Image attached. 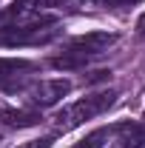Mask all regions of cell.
I'll return each mask as SVG.
<instances>
[{"mask_svg": "<svg viewBox=\"0 0 145 148\" xmlns=\"http://www.w3.org/2000/svg\"><path fill=\"white\" fill-rule=\"evenodd\" d=\"M117 43V34L114 32H88V34L71 37L60 54L51 57V66L57 71H77L83 66H88L91 60L103 57L111 46Z\"/></svg>", "mask_w": 145, "mask_h": 148, "instance_id": "cell-1", "label": "cell"}, {"mask_svg": "<svg viewBox=\"0 0 145 148\" xmlns=\"http://www.w3.org/2000/svg\"><path fill=\"white\" fill-rule=\"evenodd\" d=\"M114 103H117V91H114V88L91 91V94H85V97H80V100H74L71 106H66V108L57 111L54 114V125H57V131H71V128H77V125L94 120V117L105 114Z\"/></svg>", "mask_w": 145, "mask_h": 148, "instance_id": "cell-2", "label": "cell"}, {"mask_svg": "<svg viewBox=\"0 0 145 148\" xmlns=\"http://www.w3.org/2000/svg\"><path fill=\"white\" fill-rule=\"evenodd\" d=\"M57 17L51 14H40L34 20H23V23H9L0 32V46H40V43H51L57 37Z\"/></svg>", "mask_w": 145, "mask_h": 148, "instance_id": "cell-3", "label": "cell"}, {"mask_svg": "<svg viewBox=\"0 0 145 148\" xmlns=\"http://www.w3.org/2000/svg\"><path fill=\"white\" fill-rule=\"evenodd\" d=\"M37 66L34 60H26V57H0V91L6 94H26L29 86L34 83Z\"/></svg>", "mask_w": 145, "mask_h": 148, "instance_id": "cell-4", "label": "cell"}, {"mask_svg": "<svg viewBox=\"0 0 145 148\" xmlns=\"http://www.w3.org/2000/svg\"><path fill=\"white\" fill-rule=\"evenodd\" d=\"M68 91H71V83L68 80H34L29 86L26 97H29V103L37 106V108H51Z\"/></svg>", "mask_w": 145, "mask_h": 148, "instance_id": "cell-5", "label": "cell"}, {"mask_svg": "<svg viewBox=\"0 0 145 148\" xmlns=\"http://www.w3.org/2000/svg\"><path fill=\"white\" fill-rule=\"evenodd\" d=\"M66 0H14L9 9H3V17H6V26L9 23H23V20H34L40 17L43 9H60ZM3 26V29H6Z\"/></svg>", "mask_w": 145, "mask_h": 148, "instance_id": "cell-6", "label": "cell"}, {"mask_svg": "<svg viewBox=\"0 0 145 148\" xmlns=\"http://www.w3.org/2000/svg\"><path fill=\"white\" fill-rule=\"evenodd\" d=\"M114 148H145V125L140 123H117L111 125Z\"/></svg>", "mask_w": 145, "mask_h": 148, "instance_id": "cell-7", "label": "cell"}, {"mask_svg": "<svg viewBox=\"0 0 145 148\" xmlns=\"http://www.w3.org/2000/svg\"><path fill=\"white\" fill-rule=\"evenodd\" d=\"M0 123H3V125H9V128H34L37 123H40V114L0 106Z\"/></svg>", "mask_w": 145, "mask_h": 148, "instance_id": "cell-8", "label": "cell"}, {"mask_svg": "<svg viewBox=\"0 0 145 148\" xmlns=\"http://www.w3.org/2000/svg\"><path fill=\"white\" fill-rule=\"evenodd\" d=\"M108 137H111V125H108V128H94L91 134H85L80 143H74L71 148H103Z\"/></svg>", "mask_w": 145, "mask_h": 148, "instance_id": "cell-9", "label": "cell"}, {"mask_svg": "<svg viewBox=\"0 0 145 148\" xmlns=\"http://www.w3.org/2000/svg\"><path fill=\"white\" fill-rule=\"evenodd\" d=\"M83 3H94V6H103V9H128V6H137L142 0H83Z\"/></svg>", "mask_w": 145, "mask_h": 148, "instance_id": "cell-10", "label": "cell"}, {"mask_svg": "<svg viewBox=\"0 0 145 148\" xmlns=\"http://www.w3.org/2000/svg\"><path fill=\"white\" fill-rule=\"evenodd\" d=\"M54 145V137H40V140H29V143H20L17 148H51Z\"/></svg>", "mask_w": 145, "mask_h": 148, "instance_id": "cell-11", "label": "cell"}, {"mask_svg": "<svg viewBox=\"0 0 145 148\" xmlns=\"http://www.w3.org/2000/svg\"><path fill=\"white\" fill-rule=\"evenodd\" d=\"M137 29H140V32H145V12L140 14V20H137Z\"/></svg>", "mask_w": 145, "mask_h": 148, "instance_id": "cell-12", "label": "cell"}, {"mask_svg": "<svg viewBox=\"0 0 145 148\" xmlns=\"http://www.w3.org/2000/svg\"><path fill=\"white\" fill-rule=\"evenodd\" d=\"M142 125H145V108H142Z\"/></svg>", "mask_w": 145, "mask_h": 148, "instance_id": "cell-13", "label": "cell"}]
</instances>
